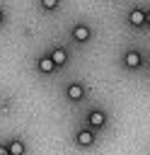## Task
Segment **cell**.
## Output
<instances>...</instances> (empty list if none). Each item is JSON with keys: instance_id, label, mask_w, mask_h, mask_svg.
I'll return each mask as SVG.
<instances>
[{"instance_id": "7a4b0ae2", "label": "cell", "mask_w": 150, "mask_h": 155, "mask_svg": "<svg viewBox=\"0 0 150 155\" xmlns=\"http://www.w3.org/2000/svg\"><path fill=\"white\" fill-rule=\"evenodd\" d=\"M75 143H77L80 148H92V145L97 143V136H94V131H92L90 126H82V128L75 131Z\"/></svg>"}, {"instance_id": "30bf717a", "label": "cell", "mask_w": 150, "mask_h": 155, "mask_svg": "<svg viewBox=\"0 0 150 155\" xmlns=\"http://www.w3.org/2000/svg\"><path fill=\"white\" fill-rule=\"evenodd\" d=\"M39 5H41V10H46V12H53V10L60 5V0H39Z\"/></svg>"}, {"instance_id": "9c48e42d", "label": "cell", "mask_w": 150, "mask_h": 155, "mask_svg": "<svg viewBox=\"0 0 150 155\" xmlns=\"http://www.w3.org/2000/svg\"><path fill=\"white\" fill-rule=\"evenodd\" d=\"M36 68H39L41 73H53V70H56V63H53V58H51L48 53H44V56L36 61Z\"/></svg>"}, {"instance_id": "7c38bea8", "label": "cell", "mask_w": 150, "mask_h": 155, "mask_svg": "<svg viewBox=\"0 0 150 155\" xmlns=\"http://www.w3.org/2000/svg\"><path fill=\"white\" fill-rule=\"evenodd\" d=\"M0 155H10V150H7V145H5V143H0Z\"/></svg>"}, {"instance_id": "5bb4252c", "label": "cell", "mask_w": 150, "mask_h": 155, "mask_svg": "<svg viewBox=\"0 0 150 155\" xmlns=\"http://www.w3.org/2000/svg\"><path fill=\"white\" fill-rule=\"evenodd\" d=\"M2 22H5V12L0 10V24H2Z\"/></svg>"}, {"instance_id": "ba28073f", "label": "cell", "mask_w": 150, "mask_h": 155, "mask_svg": "<svg viewBox=\"0 0 150 155\" xmlns=\"http://www.w3.org/2000/svg\"><path fill=\"white\" fill-rule=\"evenodd\" d=\"M48 56L53 58L56 68H58V65H65V63H68V51H65L63 46H56V48H51V51H48Z\"/></svg>"}, {"instance_id": "8fae6325", "label": "cell", "mask_w": 150, "mask_h": 155, "mask_svg": "<svg viewBox=\"0 0 150 155\" xmlns=\"http://www.w3.org/2000/svg\"><path fill=\"white\" fill-rule=\"evenodd\" d=\"M0 109H2V111L12 109V99H7V97H5V99H0Z\"/></svg>"}, {"instance_id": "277c9868", "label": "cell", "mask_w": 150, "mask_h": 155, "mask_svg": "<svg viewBox=\"0 0 150 155\" xmlns=\"http://www.w3.org/2000/svg\"><path fill=\"white\" fill-rule=\"evenodd\" d=\"M140 65H143V53L135 51V48H128L123 53V68L126 70H138Z\"/></svg>"}, {"instance_id": "3957f363", "label": "cell", "mask_w": 150, "mask_h": 155, "mask_svg": "<svg viewBox=\"0 0 150 155\" xmlns=\"http://www.w3.org/2000/svg\"><path fill=\"white\" fill-rule=\"evenodd\" d=\"M70 39H75L77 44H85V41H90V39H92V29H90V24H85V22H77V24L70 29Z\"/></svg>"}, {"instance_id": "6da1fadb", "label": "cell", "mask_w": 150, "mask_h": 155, "mask_svg": "<svg viewBox=\"0 0 150 155\" xmlns=\"http://www.w3.org/2000/svg\"><path fill=\"white\" fill-rule=\"evenodd\" d=\"M106 119H109V116H106V111H102V109H97V107H94V109H90V111L85 114V121H87V126H90L92 131L104 128V126H106Z\"/></svg>"}, {"instance_id": "4fadbf2b", "label": "cell", "mask_w": 150, "mask_h": 155, "mask_svg": "<svg viewBox=\"0 0 150 155\" xmlns=\"http://www.w3.org/2000/svg\"><path fill=\"white\" fill-rule=\"evenodd\" d=\"M145 27H150V7L145 10Z\"/></svg>"}, {"instance_id": "52a82bcc", "label": "cell", "mask_w": 150, "mask_h": 155, "mask_svg": "<svg viewBox=\"0 0 150 155\" xmlns=\"http://www.w3.org/2000/svg\"><path fill=\"white\" fill-rule=\"evenodd\" d=\"M5 145H7L10 155H27V145H24V140H22V138H10Z\"/></svg>"}, {"instance_id": "8992f818", "label": "cell", "mask_w": 150, "mask_h": 155, "mask_svg": "<svg viewBox=\"0 0 150 155\" xmlns=\"http://www.w3.org/2000/svg\"><path fill=\"white\" fill-rule=\"evenodd\" d=\"M65 97H68L70 102H80V99L85 97V85H82V82H68Z\"/></svg>"}, {"instance_id": "5b68a950", "label": "cell", "mask_w": 150, "mask_h": 155, "mask_svg": "<svg viewBox=\"0 0 150 155\" xmlns=\"http://www.w3.org/2000/svg\"><path fill=\"white\" fill-rule=\"evenodd\" d=\"M126 19H128L131 27H145V10L143 7H131Z\"/></svg>"}]
</instances>
